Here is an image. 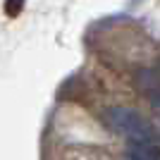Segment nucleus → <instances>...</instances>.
Segmentation results:
<instances>
[{"label":"nucleus","instance_id":"obj_1","mask_svg":"<svg viewBox=\"0 0 160 160\" xmlns=\"http://www.w3.org/2000/svg\"><path fill=\"white\" fill-rule=\"evenodd\" d=\"M105 122H108L110 129H115V132L122 134V136H127L134 143H153L155 141L153 127H151L139 112H134L129 108H122V105L108 108Z\"/></svg>","mask_w":160,"mask_h":160},{"label":"nucleus","instance_id":"obj_2","mask_svg":"<svg viewBox=\"0 0 160 160\" xmlns=\"http://www.w3.org/2000/svg\"><path fill=\"white\" fill-rule=\"evenodd\" d=\"M153 108H155V112L160 115V93H155V96H153Z\"/></svg>","mask_w":160,"mask_h":160}]
</instances>
